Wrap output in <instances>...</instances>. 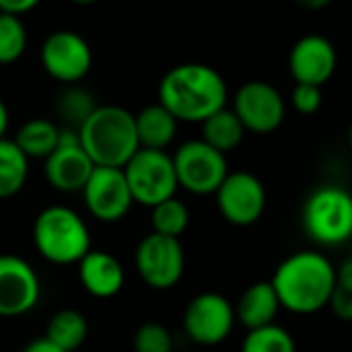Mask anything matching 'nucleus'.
<instances>
[{
	"label": "nucleus",
	"instance_id": "nucleus-9",
	"mask_svg": "<svg viewBox=\"0 0 352 352\" xmlns=\"http://www.w3.org/2000/svg\"><path fill=\"white\" fill-rule=\"evenodd\" d=\"M235 322L233 303L221 293H200L184 311V332L200 346L225 342L231 336Z\"/></svg>",
	"mask_w": 352,
	"mask_h": 352
},
{
	"label": "nucleus",
	"instance_id": "nucleus-35",
	"mask_svg": "<svg viewBox=\"0 0 352 352\" xmlns=\"http://www.w3.org/2000/svg\"><path fill=\"white\" fill-rule=\"evenodd\" d=\"M70 2H74V4H93L97 0H70Z\"/></svg>",
	"mask_w": 352,
	"mask_h": 352
},
{
	"label": "nucleus",
	"instance_id": "nucleus-32",
	"mask_svg": "<svg viewBox=\"0 0 352 352\" xmlns=\"http://www.w3.org/2000/svg\"><path fill=\"white\" fill-rule=\"evenodd\" d=\"M23 352H66L62 351V349H58L56 344H52L50 340H45V338H37V340H33V342H29Z\"/></svg>",
	"mask_w": 352,
	"mask_h": 352
},
{
	"label": "nucleus",
	"instance_id": "nucleus-7",
	"mask_svg": "<svg viewBox=\"0 0 352 352\" xmlns=\"http://www.w3.org/2000/svg\"><path fill=\"white\" fill-rule=\"evenodd\" d=\"M171 161L177 177V188H184L196 196L214 194L229 173L227 157L200 138L184 142L171 155Z\"/></svg>",
	"mask_w": 352,
	"mask_h": 352
},
{
	"label": "nucleus",
	"instance_id": "nucleus-33",
	"mask_svg": "<svg viewBox=\"0 0 352 352\" xmlns=\"http://www.w3.org/2000/svg\"><path fill=\"white\" fill-rule=\"evenodd\" d=\"M293 2L307 10H320V8H326L332 0H293Z\"/></svg>",
	"mask_w": 352,
	"mask_h": 352
},
{
	"label": "nucleus",
	"instance_id": "nucleus-14",
	"mask_svg": "<svg viewBox=\"0 0 352 352\" xmlns=\"http://www.w3.org/2000/svg\"><path fill=\"white\" fill-rule=\"evenodd\" d=\"M43 173L47 184L64 194L80 192L93 173L95 165L78 142V130L60 128L58 146L43 159Z\"/></svg>",
	"mask_w": 352,
	"mask_h": 352
},
{
	"label": "nucleus",
	"instance_id": "nucleus-16",
	"mask_svg": "<svg viewBox=\"0 0 352 352\" xmlns=\"http://www.w3.org/2000/svg\"><path fill=\"white\" fill-rule=\"evenodd\" d=\"M338 54L334 43L324 35L301 37L289 54V70L295 82L324 87L336 72Z\"/></svg>",
	"mask_w": 352,
	"mask_h": 352
},
{
	"label": "nucleus",
	"instance_id": "nucleus-26",
	"mask_svg": "<svg viewBox=\"0 0 352 352\" xmlns=\"http://www.w3.org/2000/svg\"><path fill=\"white\" fill-rule=\"evenodd\" d=\"M241 352H297V346L289 330L278 324H268L248 330L241 342Z\"/></svg>",
	"mask_w": 352,
	"mask_h": 352
},
{
	"label": "nucleus",
	"instance_id": "nucleus-8",
	"mask_svg": "<svg viewBox=\"0 0 352 352\" xmlns=\"http://www.w3.org/2000/svg\"><path fill=\"white\" fill-rule=\"evenodd\" d=\"M134 266L142 283L155 291L173 289L186 270V254L177 237L148 233L134 252Z\"/></svg>",
	"mask_w": 352,
	"mask_h": 352
},
{
	"label": "nucleus",
	"instance_id": "nucleus-28",
	"mask_svg": "<svg viewBox=\"0 0 352 352\" xmlns=\"http://www.w3.org/2000/svg\"><path fill=\"white\" fill-rule=\"evenodd\" d=\"M132 349L134 352H173V336L163 324L146 322L136 328Z\"/></svg>",
	"mask_w": 352,
	"mask_h": 352
},
{
	"label": "nucleus",
	"instance_id": "nucleus-19",
	"mask_svg": "<svg viewBox=\"0 0 352 352\" xmlns=\"http://www.w3.org/2000/svg\"><path fill=\"white\" fill-rule=\"evenodd\" d=\"M177 120L161 105L151 103L134 113V128L140 148L167 151L177 134Z\"/></svg>",
	"mask_w": 352,
	"mask_h": 352
},
{
	"label": "nucleus",
	"instance_id": "nucleus-27",
	"mask_svg": "<svg viewBox=\"0 0 352 352\" xmlns=\"http://www.w3.org/2000/svg\"><path fill=\"white\" fill-rule=\"evenodd\" d=\"M27 50V29L21 16L0 12V64L16 62Z\"/></svg>",
	"mask_w": 352,
	"mask_h": 352
},
{
	"label": "nucleus",
	"instance_id": "nucleus-23",
	"mask_svg": "<svg viewBox=\"0 0 352 352\" xmlns=\"http://www.w3.org/2000/svg\"><path fill=\"white\" fill-rule=\"evenodd\" d=\"M29 177V159L12 138H0V200L16 196Z\"/></svg>",
	"mask_w": 352,
	"mask_h": 352
},
{
	"label": "nucleus",
	"instance_id": "nucleus-36",
	"mask_svg": "<svg viewBox=\"0 0 352 352\" xmlns=\"http://www.w3.org/2000/svg\"><path fill=\"white\" fill-rule=\"evenodd\" d=\"M173 352H175V351H173Z\"/></svg>",
	"mask_w": 352,
	"mask_h": 352
},
{
	"label": "nucleus",
	"instance_id": "nucleus-4",
	"mask_svg": "<svg viewBox=\"0 0 352 352\" xmlns=\"http://www.w3.org/2000/svg\"><path fill=\"white\" fill-rule=\"evenodd\" d=\"M33 243L43 260L70 266L91 250V231L76 210L47 206L33 223Z\"/></svg>",
	"mask_w": 352,
	"mask_h": 352
},
{
	"label": "nucleus",
	"instance_id": "nucleus-30",
	"mask_svg": "<svg viewBox=\"0 0 352 352\" xmlns=\"http://www.w3.org/2000/svg\"><path fill=\"white\" fill-rule=\"evenodd\" d=\"M291 103H293V109L297 113H301V116H314L322 107V103H324L322 87L297 82L295 89H293V95H291Z\"/></svg>",
	"mask_w": 352,
	"mask_h": 352
},
{
	"label": "nucleus",
	"instance_id": "nucleus-15",
	"mask_svg": "<svg viewBox=\"0 0 352 352\" xmlns=\"http://www.w3.org/2000/svg\"><path fill=\"white\" fill-rule=\"evenodd\" d=\"M41 295V283L33 266L12 254H0V318L29 314Z\"/></svg>",
	"mask_w": 352,
	"mask_h": 352
},
{
	"label": "nucleus",
	"instance_id": "nucleus-5",
	"mask_svg": "<svg viewBox=\"0 0 352 352\" xmlns=\"http://www.w3.org/2000/svg\"><path fill=\"white\" fill-rule=\"evenodd\" d=\"M303 227L322 245L346 243L352 235V198L344 188L322 186L303 204Z\"/></svg>",
	"mask_w": 352,
	"mask_h": 352
},
{
	"label": "nucleus",
	"instance_id": "nucleus-6",
	"mask_svg": "<svg viewBox=\"0 0 352 352\" xmlns=\"http://www.w3.org/2000/svg\"><path fill=\"white\" fill-rule=\"evenodd\" d=\"M122 171L132 200L146 208H153L177 192V177L167 151L138 148L122 167Z\"/></svg>",
	"mask_w": 352,
	"mask_h": 352
},
{
	"label": "nucleus",
	"instance_id": "nucleus-11",
	"mask_svg": "<svg viewBox=\"0 0 352 352\" xmlns=\"http://www.w3.org/2000/svg\"><path fill=\"white\" fill-rule=\"evenodd\" d=\"M233 111L245 132L272 134L283 126L287 105L276 87L264 80H250L235 93Z\"/></svg>",
	"mask_w": 352,
	"mask_h": 352
},
{
	"label": "nucleus",
	"instance_id": "nucleus-29",
	"mask_svg": "<svg viewBox=\"0 0 352 352\" xmlns=\"http://www.w3.org/2000/svg\"><path fill=\"white\" fill-rule=\"evenodd\" d=\"M328 307L340 318L342 322L352 320V262L346 260L340 268H336V285L332 291V297L328 301Z\"/></svg>",
	"mask_w": 352,
	"mask_h": 352
},
{
	"label": "nucleus",
	"instance_id": "nucleus-17",
	"mask_svg": "<svg viewBox=\"0 0 352 352\" xmlns=\"http://www.w3.org/2000/svg\"><path fill=\"white\" fill-rule=\"evenodd\" d=\"M78 280L89 295L97 299H111L124 289L126 272L113 254L89 250L78 260Z\"/></svg>",
	"mask_w": 352,
	"mask_h": 352
},
{
	"label": "nucleus",
	"instance_id": "nucleus-34",
	"mask_svg": "<svg viewBox=\"0 0 352 352\" xmlns=\"http://www.w3.org/2000/svg\"><path fill=\"white\" fill-rule=\"evenodd\" d=\"M8 122H10L8 107H6V103L0 99V138H4V134H6V130H8Z\"/></svg>",
	"mask_w": 352,
	"mask_h": 352
},
{
	"label": "nucleus",
	"instance_id": "nucleus-21",
	"mask_svg": "<svg viewBox=\"0 0 352 352\" xmlns=\"http://www.w3.org/2000/svg\"><path fill=\"white\" fill-rule=\"evenodd\" d=\"M58 138H60V128L54 122L45 118H33L19 128L12 140L21 148V153L31 161V159H45L47 155H52L54 148L58 146Z\"/></svg>",
	"mask_w": 352,
	"mask_h": 352
},
{
	"label": "nucleus",
	"instance_id": "nucleus-25",
	"mask_svg": "<svg viewBox=\"0 0 352 352\" xmlns=\"http://www.w3.org/2000/svg\"><path fill=\"white\" fill-rule=\"evenodd\" d=\"M95 107L97 103L93 95L76 85H66V89L56 99V111L60 120L66 124V128H74V130L80 128V124L93 113Z\"/></svg>",
	"mask_w": 352,
	"mask_h": 352
},
{
	"label": "nucleus",
	"instance_id": "nucleus-3",
	"mask_svg": "<svg viewBox=\"0 0 352 352\" xmlns=\"http://www.w3.org/2000/svg\"><path fill=\"white\" fill-rule=\"evenodd\" d=\"M78 142L95 167H124L140 148L134 113L120 105H97L78 128Z\"/></svg>",
	"mask_w": 352,
	"mask_h": 352
},
{
	"label": "nucleus",
	"instance_id": "nucleus-1",
	"mask_svg": "<svg viewBox=\"0 0 352 352\" xmlns=\"http://www.w3.org/2000/svg\"><path fill=\"white\" fill-rule=\"evenodd\" d=\"M270 285L280 307L297 316H311L328 307L336 285V266L320 252H297L278 264Z\"/></svg>",
	"mask_w": 352,
	"mask_h": 352
},
{
	"label": "nucleus",
	"instance_id": "nucleus-31",
	"mask_svg": "<svg viewBox=\"0 0 352 352\" xmlns=\"http://www.w3.org/2000/svg\"><path fill=\"white\" fill-rule=\"evenodd\" d=\"M41 0H0V12H8V14H25L29 10H33Z\"/></svg>",
	"mask_w": 352,
	"mask_h": 352
},
{
	"label": "nucleus",
	"instance_id": "nucleus-13",
	"mask_svg": "<svg viewBox=\"0 0 352 352\" xmlns=\"http://www.w3.org/2000/svg\"><path fill=\"white\" fill-rule=\"evenodd\" d=\"M80 194L91 217L101 223L122 221L134 204L120 167H95Z\"/></svg>",
	"mask_w": 352,
	"mask_h": 352
},
{
	"label": "nucleus",
	"instance_id": "nucleus-2",
	"mask_svg": "<svg viewBox=\"0 0 352 352\" xmlns=\"http://www.w3.org/2000/svg\"><path fill=\"white\" fill-rule=\"evenodd\" d=\"M227 82L219 70L200 62L173 66L159 85V103L177 122H202L227 105Z\"/></svg>",
	"mask_w": 352,
	"mask_h": 352
},
{
	"label": "nucleus",
	"instance_id": "nucleus-12",
	"mask_svg": "<svg viewBox=\"0 0 352 352\" xmlns=\"http://www.w3.org/2000/svg\"><path fill=\"white\" fill-rule=\"evenodd\" d=\"M223 219L235 227H250L266 210L264 184L250 171H229L214 192Z\"/></svg>",
	"mask_w": 352,
	"mask_h": 352
},
{
	"label": "nucleus",
	"instance_id": "nucleus-18",
	"mask_svg": "<svg viewBox=\"0 0 352 352\" xmlns=\"http://www.w3.org/2000/svg\"><path fill=\"white\" fill-rule=\"evenodd\" d=\"M235 309V320L248 328V330H256L268 324H274V318L280 309L278 297L270 285V280H258L254 285H250L237 305H233Z\"/></svg>",
	"mask_w": 352,
	"mask_h": 352
},
{
	"label": "nucleus",
	"instance_id": "nucleus-24",
	"mask_svg": "<svg viewBox=\"0 0 352 352\" xmlns=\"http://www.w3.org/2000/svg\"><path fill=\"white\" fill-rule=\"evenodd\" d=\"M190 225V210L188 206L171 196L159 204H155L151 208V227H153V233H159V235H165V237H177L186 233Z\"/></svg>",
	"mask_w": 352,
	"mask_h": 352
},
{
	"label": "nucleus",
	"instance_id": "nucleus-22",
	"mask_svg": "<svg viewBox=\"0 0 352 352\" xmlns=\"http://www.w3.org/2000/svg\"><path fill=\"white\" fill-rule=\"evenodd\" d=\"M89 336V322L76 309L56 311L45 326V340L66 352H74Z\"/></svg>",
	"mask_w": 352,
	"mask_h": 352
},
{
	"label": "nucleus",
	"instance_id": "nucleus-10",
	"mask_svg": "<svg viewBox=\"0 0 352 352\" xmlns=\"http://www.w3.org/2000/svg\"><path fill=\"white\" fill-rule=\"evenodd\" d=\"M43 70L62 85H76L93 66V50L89 41L70 29L54 31L41 45Z\"/></svg>",
	"mask_w": 352,
	"mask_h": 352
},
{
	"label": "nucleus",
	"instance_id": "nucleus-20",
	"mask_svg": "<svg viewBox=\"0 0 352 352\" xmlns=\"http://www.w3.org/2000/svg\"><path fill=\"white\" fill-rule=\"evenodd\" d=\"M200 124H202V138L200 140H204L208 146H212L214 151H219L223 155L237 148L245 136L241 122L237 120L235 111L229 109L227 105L221 107L219 111L210 113Z\"/></svg>",
	"mask_w": 352,
	"mask_h": 352
}]
</instances>
